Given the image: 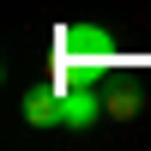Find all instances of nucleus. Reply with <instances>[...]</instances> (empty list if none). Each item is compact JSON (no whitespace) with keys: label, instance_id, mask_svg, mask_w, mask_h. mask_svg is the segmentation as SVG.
Instances as JSON below:
<instances>
[{"label":"nucleus","instance_id":"1","mask_svg":"<svg viewBox=\"0 0 151 151\" xmlns=\"http://www.w3.org/2000/svg\"><path fill=\"white\" fill-rule=\"evenodd\" d=\"M55 60H73V67H85L97 79V73L115 60V30L109 24H60V36H55Z\"/></svg>","mask_w":151,"mask_h":151},{"label":"nucleus","instance_id":"2","mask_svg":"<svg viewBox=\"0 0 151 151\" xmlns=\"http://www.w3.org/2000/svg\"><path fill=\"white\" fill-rule=\"evenodd\" d=\"M103 115H109V97H97L91 85H73V91H60V127L85 133V127H97Z\"/></svg>","mask_w":151,"mask_h":151},{"label":"nucleus","instance_id":"3","mask_svg":"<svg viewBox=\"0 0 151 151\" xmlns=\"http://www.w3.org/2000/svg\"><path fill=\"white\" fill-rule=\"evenodd\" d=\"M18 115L30 121V127H60V91L55 85H30L24 103H18Z\"/></svg>","mask_w":151,"mask_h":151},{"label":"nucleus","instance_id":"4","mask_svg":"<svg viewBox=\"0 0 151 151\" xmlns=\"http://www.w3.org/2000/svg\"><path fill=\"white\" fill-rule=\"evenodd\" d=\"M139 109H145V97H139V91H115V97H109V115H115V121H133Z\"/></svg>","mask_w":151,"mask_h":151}]
</instances>
